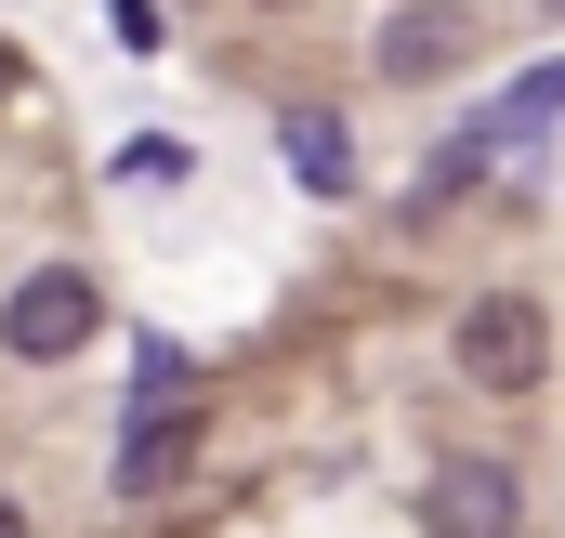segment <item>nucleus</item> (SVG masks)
Wrapping results in <instances>:
<instances>
[{
  "label": "nucleus",
  "mask_w": 565,
  "mask_h": 538,
  "mask_svg": "<svg viewBox=\"0 0 565 538\" xmlns=\"http://www.w3.org/2000/svg\"><path fill=\"white\" fill-rule=\"evenodd\" d=\"M264 13H277V0H264Z\"/></svg>",
  "instance_id": "12"
},
{
  "label": "nucleus",
  "mask_w": 565,
  "mask_h": 538,
  "mask_svg": "<svg viewBox=\"0 0 565 538\" xmlns=\"http://www.w3.org/2000/svg\"><path fill=\"white\" fill-rule=\"evenodd\" d=\"M460 368H473L487 395H540V368H553V329H540V302H526V289H487V302L460 315Z\"/></svg>",
  "instance_id": "2"
},
{
  "label": "nucleus",
  "mask_w": 565,
  "mask_h": 538,
  "mask_svg": "<svg viewBox=\"0 0 565 538\" xmlns=\"http://www.w3.org/2000/svg\"><path fill=\"white\" fill-rule=\"evenodd\" d=\"M119 184H184V144H119Z\"/></svg>",
  "instance_id": "10"
},
{
  "label": "nucleus",
  "mask_w": 565,
  "mask_h": 538,
  "mask_svg": "<svg viewBox=\"0 0 565 538\" xmlns=\"http://www.w3.org/2000/svg\"><path fill=\"white\" fill-rule=\"evenodd\" d=\"M106 40H119V53H158V40H171V13H158V0H106Z\"/></svg>",
  "instance_id": "9"
},
{
  "label": "nucleus",
  "mask_w": 565,
  "mask_h": 538,
  "mask_svg": "<svg viewBox=\"0 0 565 538\" xmlns=\"http://www.w3.org/2000/svg\"><path fill=\"white\" fill-rule=\"evenodd\" d=\"M553 13H565V0H553Z\"/></svg>",
  "instance_id": "13"
},
{
  "label": "nucleus",
  "mask_w": 565,
  "mask_h": 538,
  "mask_svg": "<svg viewBox=\"0 0 565 538\" xmlns=\"http://www.w3.org/2000/svg\"><path fill=\"white\" fill-rule=\"evenodd\" d=\"M422 513H434V538H513V526H526V486H513L500 460H447Z\"/></svg>",
  "instance_id": "4"
},
{
  "label": "nucleus",
  "mask_w": 565,
  "mask_h": 538,
  "mask_svg": "<svg viewBox=\"0 0 565 538\" xmlns=\"http://www.w3.org/2000/svg\"><path fill=\"white\" fill-rule=\"evenodd\" d=\"M540 119H565V53H553V66H526V79L473 119V144H487V158H513V144H540Z\"/></svg>",
  "instance_id": "7"
},
{
  "label": "nucleus",
  "mask_w": 565,
  "mask_h": 538,
  "mask_svg": "<svg viewBox=\"0 0 565 538\" xmlns=\"http://www.w3.org/2000/svg\"><path fill=\"white\" fill-rule=\"evenodd\" d=\"M93 329H106V289L79 263H40L0 302V355H13V368H66V355H93Z\"/></svg>",
  "instance_id": "1"
},
{
  "label": "nucleus",
  "mask_w": 565,
  "mask_h": 538,
  "mask_svg": "<svg viewBox=\"0 0 565 538\" xmlns=\"http://www.w3.org/2000/svg\"><path fill=\"white\" fill-rule=\"evenodd\" d=\"M0 538H26V513H13V499H0Z\"/></svg>",
  "instance_id": "11"
},
{
  "label": "nucleus",
  "mask_w": 565,
  "mask_h": 538,
  "mask_svg": "<svg viewBox=\"0 0 565 538\" xmlns=\"http://www.w3.org/2000/svg\"><path fill=\"white\" fill-rule=\"evenodd\" d=\"M460 53H473V13H460V0H408V13L382 26V79H447Z\"/></svg>",
  "instance_id": "5"
},
{
  "label": "nucleus",
  "mask_w": 565,
  "mask_h": 538,
  "mask_svg": "<svg viewBox=\"0 0 565 538\" xmlns=\"http://www.w3.org/2000/svg\"><path fill=\"white\" fill-rule=\"evenodd\" d=\"M277 144H289V171H302V197H355V132H342L329 106H289Z\"/></svg>",
  "instance_id": "6"
},
{
  "label": "nucleus",
  "mask_w": 565,
  "mask_h": 538,
  "mask_svg": "<svg viewBox=\"0 0 565 538\" xmlns=\"http://www.w3.org/2000/svg\"><path fill=\"white\" fill-rule=\"evenodd\" d=\"M184 473H198V407H132V420H119V460H106V499L145 513V499H171Z\"/></svg>",
  "instance_id": "3"
},
{
  "label": "nucleus",
  "mask_w": 565,
  "mask_h": 538,
  "mask_svg": "<svg viewBox=\"0 0 565 538\" xmlns=\"http://www.w3.org/2000/svg\"><path fill=\"white\" fill-rule=\"evenodd\" d=\"M184 395H198L184 342H145V355H132V407H184Z\"/></svg>",
  "instance_id": "8"
}]
</instances>
